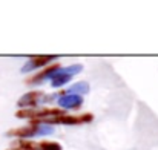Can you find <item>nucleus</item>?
Here are the masks:
<instances>
[{
    "mask_svg": "<svg viewBox=\"0 0 158 150\" xmlns=\"http://www.w3.org/2000/svg\"><path fill=\"white\" fill-rule=\"evenodd\" d=\"M94 120L92 113H81V115H58V116H49L42 120L40 123L45 124H63V126H78L85 123H91Z\"/></svg>",
    "mask_w": 158,
    "mask_h": 150,
    "instance_id": "f257e3e1",
    "label": "nucleus"
},
{
    "mask_svg": "<svg viewBox=\"0 0 158 150\" xmlns=\"http://www.w3.org/2000/svg\"><path fill=\"white\" fill-rule=\"evenodd\" d=\"M81 71H83L81 64H71V66H66V67H60L57 72H54L48 80H51V86L57 89V87L64 86L68 81L72 80L74 75H77Z\"/></svg>",
    "mask_w": 158,
    "mask_h": 150,
    "instance_id": "f03ea898",
    "label": "nucleus"
},
{
    "mask_svg": "<svg viewBox=\"0 0 158 150\" xmlns=\"http://www.w3.org/2000/svg\"><path fill=\"white\" fill-rule=\"evenodd\" d=\"M54 60H57L55 55H34V57L29 58L28 63H25L22 66V72L26 74V72H31V71H34L37 67H46Z\"/></svg>",
    "mask_w": 158,
    "mask_h": 150,
    "instance_id": "7ed1b4c3",
    "label": "nucleus"
},
{
    "mask_svg": "<svg viewBox=\"0 0 158 150\" xmlns=\"http://www.w3.org/2000/svg\"><path fill=\"white\" fill-rule=\"evenodd\" d=\"M39 124H40V121H31L28 126H23V127H17V129H11V130H8V132H6V136H17L19 140H28V138L37 135Z\"/></svg>",
    "mask_w": 158,
    "mask_h": 150,
    "instance_id": "20e7f679",
    "label": "nucleus"
},
{
    "mask_svg": "<svg viewBox=\"0 0 158 150\" xmlns=\"http://www.w3.org/2000/svg\"><path fill=\"white\" fill-rule=\"evenodd\" d=\"M43 97H45V94L42 91H31V92L23 94L20 97V100L17 101V104L20 107H31V109H34L39 103H42Z\"/></svg>",
    "mask_w": 158,
    "mask_h": 150,
    "instance_id": "39448f33",
    "label": "nucleus"
},
{
    "mask_svg": "<svg viewBox=\"0 0 158 150\" xmlns=\"http://www.w3.org/2000/svg\"><path fill=\"white\" fill-rule=\"evenodd\" d=\"M57 103L61 109H80L83 104V97L78 95H60Z\"/></svg>",
    "mask_w": 158,
    "mask_h": 150,
    "instance_id": "423d86ee",
    "label": "nucleus"
},
{
    "mask_svg": "<svg viewBox=\"0 0 158 150\" xmlns=\"http://www.w3.org/2000/svg\"><path fill=\"white\" fill-rule=\"evenodd\" d=\"M60 67H61V66H60L58 63H52V64L46 66V67H45V71H42L40 74H37L35 77L28 78V83H42V81H46V80H48L51 75H52L54 72H57Z\"/></svg>",
    "mask_w": 158,
    "mask_h": 150,
    "instance_id": "0eeeda50",
    "label": "nucleus"
},
{
    "mask_svg": "<svg viewBox=\"0 0 158 150\" xmlns=\"http://www.w3.org/2000/svg\"><path fill=\"white\" fill-rule=\"evenodd\" d=\"M88 92H89V83L88 81H78V83H74L72 86H69L60 95H78V97H81Z\"/></svg>",
    "mask_w": 158,
    "mask_h": 150,
    "instance_id": "6e6552de",
    "label": "nucleus"
},
{
    "mask_svg": "<svg viewBox=\"0 0 158 150\" xmlns=\"http://www.w3.org/2000/svg\"><path fill=\"white\" fill-rule=\"evenodd\" d=\"M12 147L14 149H19V150H40L39 143L31 141V140H17L12 144Z\"/></svg>",
    "mask_w": 158,
    "mask_h": 150,
    "instance_id": "1a4fd4ad",
    "label": "nucleus"
},
{
    "mask_svg": "<svg viewBox=\"0 0 158 150\" xmlns=\"http://www.w3.org/2000/svg\"><path fill=\"white\" fill-rule=\"evenodd\" d=\"M39 147L40 150H63L58 143H54V141H40Z\"/></svg>",
    "mask_w": 158,
    "mask_h": 150,
    "instance_id": "9d476101",
    "label": "nucleus"
},
{
    "mask_svg": "<svg viewBox=\"0 0 158 150\" xmlns=\"http://www.w3.org/2000/svg\"><path fill=\"white\" fill-rule=\"evenodd\" d=\"M54 133V127L51 124H45V123H40L39 124V130H37V135L40 136H46V135H52Z\"/></svg>",
    "mask_w": 158,
    "mask_h": 150,
    "instance_id": "9b49d317",
    "label": "nucleus"
},
{
    "mask_svg": "<svg viewBox=\"0 0 158 150\" xmlns=\"http://www.w3.org/2000/svg\"><path fill=\"white\" fill-rule=\"evenodd\" d=\"M9 150H19V149H9Z\"/></svg>",
    "mask_w": 158,
    "mask_h": 150,
    "instance_id": "f8f14e48",
    "label": "nucleus"
}]
</instances>
